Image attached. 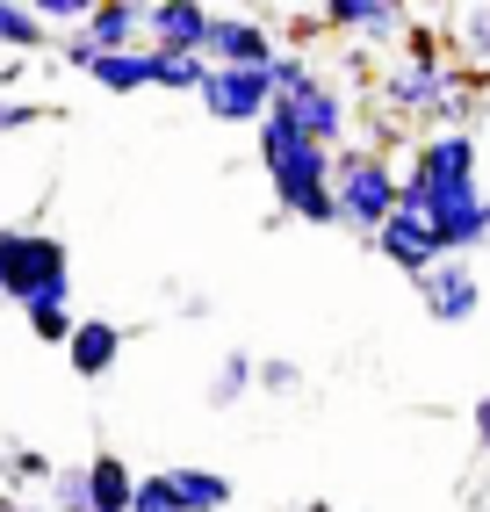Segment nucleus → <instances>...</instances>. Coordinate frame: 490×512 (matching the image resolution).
I'll return each mask as SVG.
<instances>
[{
	"mask_svg": "<svg viewBox=\"0 0 490 512\" xmlns=\"http://www.w3.org/2000/svg\"><path fill=\"white\" fill-rule=\"evenodd\" d=\"M44 37H51V29L37 22V8H8V0H0V51H44Z\"/></svg>",
	"mask_w": 490,
	"mask_h": 512,
	"instance_id": "obj_22",
	"label": "nucleus"
},
{
	"mask_svg": "<svg viewBox=\"0 0 490 512\" xmlns=\"http://www.w3.org/2000/svg\"><path fill=\"white\" fill-rule=\"evenodd\" d=\"M296 512H332V505H296Z\"/></svg>",
	"mask_w": 490,
	"mask_h": 512,
	"instance_id": "obj_35",
	"label": "nucleus"
},
{
	"mask_svg": "<svg viewBox=\"0 0 490 512\" xmlns=\"http://www.w3.org/2000/svg\"><path fill=\"white\" fill-rule=\"evenodd\" d=\"M260 383V361L245 354V347H231L224 361H217V375H209V404H217V412H231V404H245V390Z\"/></svg>",
	"mask_w": 490,
	"mask_h": 512,
	"instance_id": "obj_18",
	"label": "nucleus"
},
{
	"mask_svg": "<svg viewBox=\"0 0 490 512\" xmlns=\"http://www.w3.org/2000/svg\"><path fill=\"white\" fill-rule=\"evenodd\" d=\"M209 29H217V8H195V0H152V8H145V51L209 58Z\"/></svg>",
	"mask_w": 490,
	"mask_h": 512,
	"instance_id": "obj_6",
	"label": "nucleus"
},
{
	"mask_svg": "<svg viewBox=\"0 0 490 512\" xmlns=\"http://www.w3.org/2000/svg\"><path fill=\"white\" fill-rule=\"evenodd\" d=\"M0 311H8V289H0Z\"/></svg>",
	"mask_w": 490,
	"mask_h": 512,
	"instance_id": "obj_36",
	"label": "nucleus"
},
{
	"mask_svg": "<svg viewBox=\"0 0 490 512\" xmlns=\"http://www.w3.org/2000/svg\"><path fill=\"white\" fill-rule=\"evenodd\" d=\"M80 37H94L101 58H109V51H145V44H137V37H145V8H137V0H94V15H87Z\"/></svg>",
	"mask_w": 490,
	"mask_h": 512,
	"instance_id": "obj_14",
	"label": "nucleus"
},
{
	"mask_svg": "<svg viewBox=\"0 0 490 512\" xmlns=\"http://www.w3.org/2000/svg\"><path fill=\"white\" fill-rule=\"evenodd\" d=\"M476 166H483L476 138H462V130H426V138L411 145V166H404V210L440 224L454 202L483 195L476 188Z\"/></svg>",
	"mask_w": 490,
	"mask_h": 512,
	"instance_id": "obj_2",
	"label": "nucleus"
},
{
	"mask_svg": "<svg viewBox=\"0 0 490 512\" xmlns=\"http://www.w3.org/2000/svg\"><path fill=\"white\" fill-rule=\"evenodd\" d=\"M267 80H274V101H289V94H303L310 80H318V65H310L303 51H282V58L267 65Z\"/></svg>",
	"mask_w": 490,
	"mask_h": 512,
	"instance_id": "obj_24",
	"label": "nucleus"
},
{
	"mask_svg": "<svg viewBox=\"0 0 490 512\" xmlns=\"http://www.w3.org/2000/svg\"><path fill=\"white\" fill-rule=\"evenodd\" d=\"M274 58H282V37H274L260 15H217V29H209V65H224V73H267Z\"/></svg>",
	"mask_w": 490,
	"mask_h": 512,
	"instance_id": "obj_7",
	"label": "nucleus"
},
{
	"mask_svg": "<svg viewBox=\"0 0 490 512\" xmlns=\"http://www.w3.org/2000/svg\"><path fill=\"white\" fill-rule=\"evenodd\" d=\"M260 166H267V188H274V202H282V217H296V224H339V202H332L339 152L310 145L282 101H274L267 123H260Z\"/></svg>",
	"mask_w": 490,
	"mask_h": 512,
	"instance_id": "obj_1",
	"label": "nucleus"
},
{
	"mask_svg": "<svg viewBox=\"0 0 490 512\" xmlns=\"http://www.w3.org/2000/svg\"><path fill=\"white\" fill-rule=\"evenodd\" d=\"M130 512H181V498H173V484H166V469L137 476V505H130Z\"/></svg>",
	"mask_w": 490,
	"mask_h": 512,
	"instance_id": "obj_28",
	"label": "nucleus"
},
{
	"mask_svg": "<svg viewBox=\"0 0 490 512\" xmlns=\"http://www.w3.org/2000/svg\"><path fill=\"white\" fill-rule=\"evenodd\" d=\"M22 325H29V339H44V347H73V332H80L73 303H37V311H22Z\"/></svg>",
	"mask_w": 490,
	"mask_h": 512,
	"instance_id": "obj_23",
	"label": "nucleus"
},
{
	"mask_svg": "<svg viewBox=\"0 0 490 512\" xmlns=\"http://www.w3.org/2000/svg\"><path fill=\"white\" fill-rule=\"evenodd\" d=\"M325 29H346V37H368V44H390L411 29V15L397 8V0H325L318 8Z\"/></svg>",
	"mask_w": 490,
	"mask_h": 512,
	"instance_id": "obj_12",
	"label": "nucleus"
},
{
	"mask_svg": "<svg viewBox=\"0 0 490 512\" xmlns=\"http://www.w3.org/2000/svg\"><path fill=\"white\" fill-rule=\"evenodd\" d=\"M209 80V58H173V51H152V87L166 94H202Z\"/></svg>",
	"mask_w": 490,
	"mask_h": 512,
	"instance_id": "obj_20",
	"label": "nucleus"
},
{
	"mask_svg": "<svg viewBox=\"0 0 490 512\" xmlns=\"http://www.w3.org/2000/svg\"><path fill=\"white\" fill-rule=\"evenodd\" d=\"M37 116H44L37 101H15V94H0V130H29Z\"/></svg>",
	"mask_w": 490,
	"mask_h": 512,
	"instance_id": "obj_32",
	"label": "nucleus"
},
{
	"mask_svg": "<svg viewBox=\"0 0 490 512\" xmlns=\"http://www.w3.org/2000/svg\"><path fill=\"white\" fill-rule=\"evenodd\" d=\"M195 101H202L217 123H267L274 80H267V73H224V65H209V80H202Z\"/></svg>",
	"mask_w": 490,
	"mask_h": 512,
	"instance_id": "obj_8",
	"label": "nucleus"
},
{
	"mask_svg": "<svg viewBox=\"0 0 490 512\" xmlns=\"http://www.w3.org/2000/svg\"><path fill=\"white\" fill-rule=\"evenodd\" d=\"M368 246H375L382 260H390V267H404L411 282L426 275V267H440V260H447V238H440L426 217H411V210H397L390 224H382V231L368 238Z\"/></svg>",
	"mask_w": 490,
	"mask_h": 512,
	"instance_id": "obj_9",
	"label": "nucleus"
},
{
	"mask_svg": "<svg viewBox=\"0 0 490 512\" xmlns=\"http://www.w3.org/2000/svg\"><path fill=\"white\" fill-rule=\"evenodd\" d=\"M332 202H339V224H346V231L375 238L382 224L404 210V174H397L375 145L339 152V166H332Z\"/></svg>",
	"mask_w": 490,
	"mask_h": 512,
	"instance_id": "obj_3",
	"label": "nucleus"
},
{
	"mask_svg": "<svg viewBox=\"0 0 490 512\" xmlns=\"http://www.w3.org/2000/svg\"><path fill=\"white\" fill-rule=\"evenodd\" d=\"M282 109L296 116V130H303L310 145H325V152H339V145H346V123H354V116H346V94H339L332 80H310L303 94H289V101H282Z\"/></svg>",
	"mask_w": 490,
	"mask_h": 512,
	"instance_id": "obj_10",
	"label": "nucleus"
},
{
	"mask_svg": "<svg viewBox=\"0 0 490 512\" xmlns=\"http://www.w3.org/2000/svg\"><path fill=\"white\" fill-rule=\"evenodd\" d=\"M469 426H476V448H483V455H490V390H483V397H476V412H469Z\"/></svg>",
	"mask_w": 490,
	"mask_h": 512,
	"instance_id": "obj_33",
	"label": "nucleus"
},
{
	"mask_svg": "<svg viewBox=\"0 0 490 512\" xmlns=\"http://www.w3.org/2000/svg\"><path fill=\"white\" fill-rule=\"evenodd\" d=\"M260 390H267V397H296V390H303V368H296L289 354L260 361Z\"/></svg>",
	"mask_w": 490,
	"mask_h": 512,
	"instance_id": "obj_26",
	"label": "nucleus"
},
{
	"mask_svg": "<svg viewBox=\"0 0 490 512\" xmlns=\"http://www.w3.org/2000/svg\"><path fill=\"white\" fill-rule=\"evenodd\" d=\"M0 469H8V484H44V476H51V462H44L37 448H15V455H0Z\"/></svg>",
	"mask_w": 490,
	"mask_h": 512,
	"instance_id": "obj_30",
	"label": "nucleus"
},
{
	"mask_svg": "<svg viewBox=\"0 0 490 512\" xmlns=\"http://www.w3.org/2000/svg\"><path fill=\"white\" fill-rule=\"evenodd\" d=\"M58 58L73 65V73H94L101 65V51H94V37H58Z\"/></svg>",
	"mask_w": 490,
	"mask_h": 512,
	"instance_id": "obj_31",
	"label": "nucleus"
},
{
	"mask_svg": "<svg viewBox=\"0 0 490 512\" xmlns=\"http://www.w3.org/2000/svg\"><path fill=\"white\" fill-rule=\"evenodd\" d=\"M8 246H15V231H0V275H8Z\"/></svg>",
	"mask_w": 490,
	"mask_h": 512,
	"instance_id": "obj_34",
	"label": "nucleus"
},
{
	"mask_svg": "<svg viewBox=\"0 0 490 512\" xmlns=\"http://www.w3.org/2000/svg\"><path fill=\"white\" fill-rule=\"evenodd\" d=\"M476 116H483V80L469 73V65H447V80H440V109H433V123L440 130H476Z\"/></svg>",
	"mask_w": 490,
	"mask_h": 512,
	"instance_id": "obj_15",
	"label": "nucleus"
},
{
	"mask_svg": "<svg viewBox=\"0 0 490 512\" xmlns=\"http://www.w3.org/2000/svg\"><path fill=\"white\" fill-rule=\"evenodd\" d=\"M166 484H173V498H181V512H231V498H238L224 469H195V462L166 469Z\"/></svg>",
	"mask_w": 490,
	"mask_h": 512,
	"instance_id": "obj_16",
	"label": "nucleus"
},
{
	"mask_svg": "<svg viewBox=\"0 0 490 512\" xmlns=\"http://www.w3.org/2000/svg\"><path fill=\"white\" fill-rule=\"evenodd\" d=\"M397 44H404V65H418V73H447V29H433V22H411Z\"/></svg>",
	"mask_w": 490,
	"mask_h": 512,
	"instance_id": "obj_21",
	"label": "nucleus"
},
{
	"mask_svg": "<svg viewBox=\"0 0 490 512\" xmlns=\"http://www.w3.org/2000/svg\"><path fill=\"white\" fill-rule=\"evenodd\" d=\"M15 311H37V303H73V253L51 231H15L8 246V275H0Z\"/></svg>",
	"mask_w": 490,
	"mask_h": 512,
	"instance_id": "obj_4",
	"label": "nucleus"
},
{
	"mask_svg": "<svg viewBox=\"0 0 490 512\" xmlns=\"http://www.w3.org/2000/svg\"><path fill=\"white\" fill-rule=\"evenodd\" d=\"M51 498H58V512H94L87 505V469H58L51 476Z\"/></svg>",
	"mask_w": 490,
	"mask_h": 512,
	"instance_id": "obj_29",
	"label": "nucleus"
},
{
	"mask_svg": "<svg viewBox=\"0 0 490 512\" xmlns=\"http://www.w3.org/2000/svg\"><path fill=\"white\" fill-rule=\"evenodd\" d=\"M87 80L109 87V94H137V87H152V51H109Z\"/></svg>",
	"mask_w": 490,
	"mask_h": 512,
	"instance_id": "obj_19",
	"label": "nucleus"
},
{
	"mask_svg": "<svg viewBox=\"0 0 490 512\" xmlns=\"http://www.w3.org/2000/svg\"><path fill=\"white\" fill-rule=\"evenodd\" d=\"M87 505L94 512H130L137 505V469L123 455H94L87 462Z\"/></svg>",
	"mask_w": 490,
	"mask_h": 512,
	"instance_id": "obj_17",
	"label": "nucleus"
},
{
	"mask_svg": "<svg viewBox=\"0 0 490 512\" xmlns=\"http://www.w3.org/2000/svg\"><path fill=\"white\" fill-rule=\"evenodd\" d=\"M87 15H94V0H37L44 29H87Z\"/></svg>",
	"mask_w": 490,
	"mask_h": 512,
	"instance_id": "obj_25",
	"label": "nucleus"
},
{
	"mask_svg": "<svg viewBox=\"0 0 490 512\" xmlns=\"http://www.w3.org/2000/svg\"><path fill=\"white\" fill-rule=\"evenodd\" d=\"M418 289V303H426V318L433 325H469L476 311H483V282H476V267L469 260H440V267H426V275L411 282Z\"/></svg>",
	"mask_w": 490,
	"mask_h": 512,
	"instance_id": "obj_5",
	"label": "nucleus"
},
{
	"mask_svg": "<svg viewBox=\"0 0 490 512\" xmlns=\"http://www.w3.org/2000/svg\"><path fill=\"white\" fill-rule=\"evenodd\" d=\"M462 51H469V65H490V0L462 15Z\"/></svg>",
	"mask_w": 490,
	"mask_h": 512,
	"instance_id": "obj_27",
	"label": "nucleus"
},
{
	"mask_svg": "<svg viewBox=\"0 0 490 512\" xmlns=\"http://www.w3.org/2000/svg\"><path fill=\"white\" fill-rule=\"evenodd\" d=\"M65 361H73L80 383H101V375L123 361V325H116V318H80V332H73V347H65Z\"/></svg>",
	"mask_w": 490,
	"mask_h": 512,
	"instance_id": "obj_13",
	"label": "nucleus"
},
{
	"mask_svg": "<svg viewBox=\"0 0 490 512\" xmlns=\"http://www.w3.org/2000/svg\"><path fill=\"white\" fill-rule=\"evenodd\" d=\"M440 80L447 73H418V65H390V73L375 80V109L390 116V123H411V116H433L440 109Z\"/></svg>",
	"mask_w": 490,
	"mask_h": 512,
	"instance_id": "obj_11",
	"label": "nucleus"
}]
</instances>
